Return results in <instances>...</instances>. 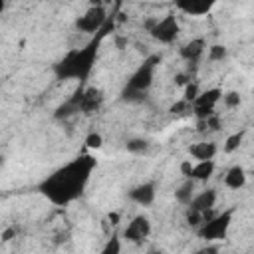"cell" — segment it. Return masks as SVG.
Wrapping results in <instances>:
<instances>
[{
	"instance_id": "obj_7",
	"label": "cell",
	"mask_w": 254,
	"mask_h": 254,
	"mask_svg": "<svg viewBox=\"0 0 254 254\" xmlns=\"http://www.w3.org/2000/svg\"><path fill=\"white\" fill-rule=\"evenodd\" d=\"M107 18H109V16H107L105 8H103L101 4H97V6H91L83 16H79L77 22H75V26H77L81 32H85V34H95V32L101 30V26L105 24Z\"/></svg>"
},
{
	"instance_id": "obj_3",
	"label": "cell",
	"mask_w": 254,
	"mask_h": 254,
	"mask_svg": "<svg viewBox=\"0 0 254 254\" xmlns=\"http://www.w3.org/2000/svg\"><path fill=\"white\" fill-rule=\"evenodd\" d=\"M157 64H159V56H151L133 71V75L129 77V81L123 89V99L125 101H143L147 89L153 83Z\"/></svg>"
},
{
	"instance_id": "obj_25",
	"label": "cell",
	"mask_w": 254,
	"mask_h": 254,
	"mask_svg": "<svg viewBox=\"0 0 254 254\" xmlns=\"http://www.w3.org/2000/svg\"><path fill=\"white\" fill-rule=\"evenodd\" d=\"M198 95V87H196V83H189L187 85V89H185V101H192L194 97Z\"/></svg>"
},
{
	"instance_id": "obj_8",
	"label": "cell",
	"mask_w": 254,
	"mask_h": 254,
	"mask_svg": "<svg viewBox=\"0 0 254 254\" xmlns=\"http://www.w3.org/2000/svg\"><path fill=\"white\" fill-rule=\"evenodd\" d=\"M69 99L75 103L77 111H81V113L97 111V109L101 107V103H103V95H101V91L95 89V87H89V89H77L75 95L69 97Z\"/></svg>"
},
{
	"instance_id": "obj_20",
	"label": "cell",
	"mask_w": 254,
	"mask_h": 254,
	"mask_svg": "<svg viewBox=\"0 0 254 254\" xmlns=\"http://www.w3.org/2000/svg\"><path fill=\"white\" fill-rule=\"evenodd\" d=\"M226 54H228V50H226L222 44H214V46L208 48V58H210L212 62H222V60L226 58Z\"/></svg>"
},
{
	"instance_id": "obj_23",
	"label": "cell",
	"mask_w": 254,
	"mask_h": 254,
	"mask_svg": "<svg viewBox=\"0 0 254 254\" xmlns=\"http://www.w3.org/2000/svg\"><path fill=\"white\" fill-rule=\"evenodd\" d=\"M85 145H87L89 149H99V147L103 145V137H101L99 133H89V135L85 137Z\"/></svg>"
},
{
	"instance_id": "obj_2",
	"label": "cell",
	"mask_w": 254,
	"mask_h": 254,
	"mask_svg": "<svg viewBox=\"0 0 254 254\" xmlns=\"http://www.w3.org/2000/svg\"><path fill=\"white\" fill-rule=\"evenodd\" d=\"M113 28V20L107 18L105 24L101 26L99 32L93 34V38L79 50H71L62 62L56 64L54 71L58 75V79H87V75L91 73L93 65H95V58L99 52V46L103 42V38L107 36V30Z\"/></svg>"
},
{
	"instance_id": "obj_1",
	"label": "cell",
	"mask_w": 254,
	"mask_h": 254,
	"mask_svg": "<svg viewBox=\"0 0 254 254\" xmlns=\"http://www.w3.org/2000/svg\"><path fill=\"white\" fill-rule=\"evenodd\" d=\"M97 161L95 157L91 155H79L75 159H71L69 163H65L64 167L56 169L52 175H48L38 190L52 202V204H58V206H65L73 200H77L89 179H91V173L95 169Z\"/></svg>"
},
{
	"instance_id": "obj_9",
	"label": "cell",
	"mask_w": 254,
	"mask_h": 254,
	"mask_svg": "<svg viewBox=\"0 0 254 254\" xmlns=\"http://www.w3.org/2000/svg\"><path fill=\"white\" fill-rule=\"evenodd\" d=\"M149 234H151V222H149V218L143 216V214H137V216L127 224V228H125V232H123V236H125L129 242H135V244L143 242Z\"/></svg>"
},
{
	"instance_id": "obj_28",
	"label": "cell",
	"mask_w": 254,
	"mask_h": 254,
	"mask_svg": "<svg viewBox=\"0 0 254 254\" xmlns=\"http://www.w3.org/2000/svg\"><path fill=\"white\" fill-rule=\"evenodd\" d=\"M14 236H16V226H10V228H6V230L2 232V240H4V242L12 240Z\"/></svg>"
},
{
	"instance_id": "obj_10",
	"label": "cell",
	"mask_w": 254,
	"mask_h": 254,
	"mask_svg": "<svg viewBox=\"0 0 254 254\" xmlns=\"http://www.w3.org/2000/svg\"><path fill=\"white\" fill-rule=\"evenodd\" d=\"M218 0H175V6L189 16H204L208 14Z\"/></svg>"
},
{
	"instance_id": "obj_18",
	"label": "cell",
	"mask_w": 254,
	"mask_h": 254,
	"mask_svg": "<svg viewBox=\"0 0 254 254\" xmlns=\"http://www.w3.org/2000/svg\"><path fill=\"white\" fill-rule=\"evenodd\" d=\"M125 147H127L129 153L139 155V153H145V151L149 149V141H147V139H141V137H135V139H129V141L125 143Z\"/></svg>"
},
{
	"instance_id": "obj_27",
	"label": "cell",
	"mask_w": 254,
	"mask_h": 254,
	"mask_svg": "<svg viewBox=\"0 0 254 254\" xmlns=\"http://www.w3.org/2000/svg\"><path fill=\"white\" fill-rule=\"evenodd\" d=\"M190 171H192V163H190V159H187V161H183L181 163V173L189 179V175H190Z\"/></svg>"
},
{
	"instance_id": "obj_13",
	"label": "cell",
	"mask_w": 254,
	"mask_h": 254,
	"mask_svg": "<svg viewBox=\"0 0 254 254\" xmlns=\"http://www.w3.org/2000/svg\"><path fill=\"white\" fill-rule=\"evenodd\" d=\"M189 153L192 159L196 161H204V159H214L216 155V145L212 141H198L194 145L189 147Z\"/></svg>"
},
{
	"instance_id": "obj_14",
	"label": "cell",
	"mask_w": 254,
	"mask_h": 254,
	"mask_svg": "<svg viewBox=\"0 0 254 254\" xmlns=\"http://www.w3.org/2000/svg\"><path fill=\"white\" fill-rule=\"evenodd\" d=\"M214 167L216 165H214L212 159L196 161V163H192V171H190L189 179H192V181H208L212 177V173H214Z\"/></svg>"
},
{
	"instance_id": "obj_29",
	"label": "cell",
	"mask_w": 254,
	"mask_h": 254,
	"mask_svg": "<svg viewBox=\"0 0 254 254\" xmlns=\"http://www.w3.org/2000/svg\"><path fill=\"white\" fill-rule=\"evenodd\" d=\"M4 6H6V0H0V14L4 12Z\"/></svg>"
},
{
	"instance_id": "obj_5",
	"label": "cell",
	"mask_w": 254,
	"mask_h": 254,
	"mask_svg": "<svg viewBox=\"0 0 254 254\" xmlns=\"http://www.w3.org/2000/svg\"><path fill=\"white\" fill-rule=\"evenodd\" d=\"M153 40H157L159 44H171L177 40L179 36V22L175 18V14H167L161 20H155V24L149 28Z\"/></svg>"
},
{
	"instance_id": "obj_26",
	"label": "cell",
	"mask_w": 254,
	"mask_h": 254,
	"mask_svg": "<svg viewBox=\"0 0 254 254\" xmlns=\"http://www.w3.org/2000/svg\"><path fill=\"white\" fill-rule=\"evenodd\" d=\"M187 107H189V101H185V99L183 101H177V103L171 105V113H183Z\"/></svg>"
},
{
	"instance_id": "obj_11",
	"label": "cell",
	"mask_w": 254,
	"mask_h": 254,
	"mask_svg": "<svg viewBox=\"0 0 254 254\" xmlns=\"http://www.w3.org/2000/svg\"><path fill=\"white\" fill-rule=\"evenodd\" d=\"M129 198L141 206H149L155 200V183H143L129 190Z\"/></svg>"
},
{
	"instance_id": "obj_12",
	"label": "cell",
	"mask_w": 254,
	"mask_h": 254,
	"mask_svg": "<svg viewBox=\"0 0 254 254\" xmlns=\"http://www.w3.org/2000/svg\"><path fill=\"white\" fill-rule=\"evenodd\" d=\"M214 202H216V190L214 189H206L198 194H194L189 202V208L192 210H198V212H206L210 208H214Z\"/></svg>"
},
{
	"instance_id": "obj_19",
	"label": "cell",
	"mask_w": 254,
	"mask_h": 254,
	"mask_svg": "<svg viewBox=\"0 0 254 254\" xmlns=\"http://www.w3.org/2000/svg\"><path fill=\"white\" fill-rule=\"evenodd\" d=\"M244 135H246V131L242 129V131H238V133H232L228 139H226V143H224V151L226 153H232V151H236L240 145H242V139H244Z\"/></svg>"
},
{
	"instance_id": "obj_6",
	"label": "cell",
	"mask_w": 254,
	"mask_h": 254,
	"mask_svg": "<svg viewBox=\"0 0 254 254\" xmlns=\"http://www.w3.org/2000/svg\"><path fill=\"white\" fill-rule=\"evenodd\" d=\"M220 95H222V91L216 89V87L198 93V95L190 101V103H192V111H194V115H196L198 119H206L208 115H212L216 103L220 101Z\"/></svg>"
},
{
	"instance_id": "obj_15",
	"label": "cell",
	"mask_w": 254,
	"mask_h": 254,
	"mask_svg": "<svg viewBox=\"0 0 254 254\" xmlns=\"http://www.w3.org/2000/svg\"><path fill=\"white\" fill-rule=\"evenodd\" d=\"M204 48H206V42L202 38H194L190 40L189 44H185L181 48V56L187 60V62H196L202 54H204Z\"/></svg>"
},
{
	"instance_id": "obj_17",
	"label": "cell",
	"mask_w": 254,
	"mask_h": 254,
	"mask_svg": "<svg viewBox=\"0 0 254 254\" xmlns=\"http://www.w3.org/2000/svg\"><path fill=\"white\" fill-rule=\"evenodd\" d=\"M192 196H194V181H192V179H187V181L179 187V190H175V198H177L181 204H189Z\"/></svg>"
},
{
	"instance_id": "obj_4",
	"label": "cell",
	"mask_w": 254,
	"mask_h": 254,
	"mask_svg": "<svg viewBox=\"0 0 254 254\" xmlns=\"http://www.w3.org/2000/svg\"><path fill=\"white\" fill-rule=\"evenodd\" d=\"M232 214H234V208H228L220 214H212L208 220H204L200 226H198V236L206 242H212V240H222L230 228V222H232Z\"/></svg>"
},
{
	"instance_id": "obj_22",
	"label": "cell",
	"mask_w": 254,
	"mask_h": 254,
	"mask_svg": "<svg viewBox=\"0 0 254 254\" xmlns=\"http://www.w3.org/2000/svg\"><path fill=\"white\" fill-rule=\"evenodd\" d=\"M101 252H103V254H119V252H121V244H119L117 234H113V236L107 240V244L101 248Z\"/></svg>"
},
{
	"instance_id": "obj_21",
	"label": "cell",
	"mask_w": 254,
	"mask_h": 254,
	"mask_svg": "<svg viewBox=\"0 0 254 254\" xmlns=\"http://www.w3.org/2000/svg\"><path fill=\"white\" fill-rule=\"evenodd\" d=\"M220 99H222V101H224V105H226V107H230V109H232V107H238V105H240V101H242L238 91L222 93V95H220Z\"/></svg>"
},
{
	"instance_id": "obj_16",
	"label": "cell",
	"mask_w": 254,
	"mask_h": 254,
	"mask_svg": "<svg viewBox=\"0 0 254 254\" xmlns=\"http://www.w3.org/2000/svg\"><path fill=\"white\" fill-rule=\"evenodd\" d=\"M224 185H226L228 189H234V190L242 189V187L246 185V171H244L240 165L230 167V169L226 171V175H224Z\"/></svg>"
},
{
	"instance_id": "obj_24",
	"label": "cell",
	"mask_w": 254,
	"mask_h": 254,
	"mask_svg": "<svg viewBox=\"0 0 254 254\" xmlns=\"http://www.w3.org/2000/svg\"><path fill=\"white\" fill-rule=\"evenodd\" d=\"M187 222H189L190 226H200V224H202V212L189 208V214H187Z\"/></svg>"
}]
</instances>
